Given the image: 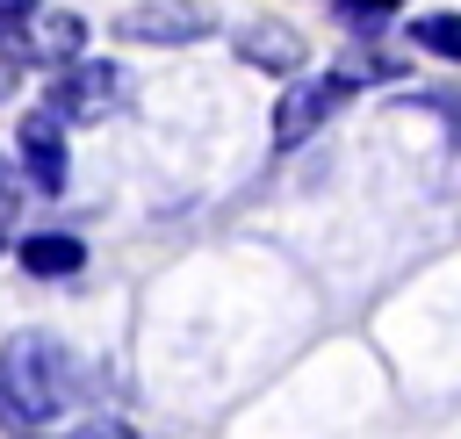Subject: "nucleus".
<instances>
[{
	"instance_id": "7",
	"label": "nucleus",
	"mask_w": 461,
	"mask_h": 439,
	"mask_svg": "<svg viewBox=\"0 0 461 439\" xmlns=\"http://www.w3.org/2000/svg\"><path fill=\"white\" fill-rule=\"evenodd\" d=\"M14 259H22V273H36V281H65V273L86 266V245H79L72 230H36V237L14 245Z\"/></svg>"
},
{
	"instance_id": "13",
	"label": "nucleus",
	"mask_w": 461,
	"mask_h": 439,
	"mask_svg": "<svg viewBox=\"0 0 461 439\" xmlns=\"http://www.w3.org/2000/svg\"><path fill=\"white\" fill-rule=\"evenodd\" d=\"M22 216V180H14V166L0 158V237H7V223Z\"/></svg>"
},
{
	"instance_id": "10",
	"label": "nucleus",
	"mask_w": 461,
	"mask_h": 439,
	"mask_svg": "<svg viewBox=\"0 0 461 439\" xmlns=\"http://www.w3.org/2000/svg\"><path fill=\"white\" fill-rule=\"evenodd\" d=\"M396 72H403V58H389V50H346V58H339V79H346V86L396 79Z\"/></svg>"
},
{
	"instance_id": "2",
	"label": "nucleus",
	"mask_w": 461,
	"mask_h": 439,
	"mask_svg": "<svg viewBox=\"0 0 461 439\" xmlns=\"http://www.w3.org/2000/svg\"><path fill=\"white\" fill-rule=\"evenodd\" d=\"M43 108H58L65 122H101V115H115V108H122V65H108V58H72V65H58Z\"/></svg>"
},
{
	"instance_id": "11",
	"label": "nucleus",
	"mask_w": 461,
	"mask_h": 439,
	"mask_svg": "<svg viewBox=\"0 0 461 439\" xmlns=\"http://www.w3.org/2000/svg\"><path fill=\"white\" fill-rule=\"evenodd\" d=\"M331 7H339V22H353V29H375V22H382V14H396L403 0H331Z\"/></svg>"
},
{
	"instance_id": "4",
	"label": "nucleus",
	"mask_w": 461,
	"mask_h": 439,
	"mask_svg": "<svg viewBox=\"0 0 461 439\" xmlns=\"http://www.w3.org/2000/svg\"><path fill=\"white\" fill-rule=\"evenodd\" d=\"M14 158H22V173H29L36 194H65V173H72V158H65V115L58 108H29L22 130H14Z\"/></svg>"
},
{
	"instance_id": "16",
	"label": "nucleus",
	"mask_w": 461,
	"mask_h": 439,
	"mask_svg": "<svg viewBox=\"0 0 461 439\" xmlns=\"http://www.w3.org/2000/svg\"><path fill=\"white\" fill-rule=\"evenodd\" d=\"M0 245H7V237H0Z\"/></svg>"
},
{
	"instance_id": "6",
	"label": "nucleus",
	"mask_w": 461,
	"mask_h": 439,
	"mask_svg": "<svg viewBox=\"0 0 461 439\" xmlns=\"http://www.w3.org/2000/svg\"><path fill=\"white\" fill-rule=\"evenodd\" d=\"M238 58H245V65H259V72L295 79L310 50H303V36H295L288 22H245V29H238Z\"/></svg>"
},
{
	"instance_id": "5",
	"label": "nucleus",
	"mask_w": 461,
	"mask_h": 439,
	"mask_svg": "<svg viewBox=\"0 0 461 439\" xmlns=\"http://www.w3.org/2000/svg\"><path fill=\"white\" fill-rule=\"evenodd\" d=\"M216 29V14L202 0H137L130 14H115L122 43H202Z\"/></svg>"
},
{
	"instance_id": "8",
	"label": "nucleus",
	"mask_w": 461,
	"mask_h": 439,
	"mask_svg": "<svg viewBox=\"0 0 461 439\" xmlns=\"http://www.w3.org/2000/svg\"><path fill=\"white\" fill-rule=\"evenodd\" d=\"M79 43H86V22H79L72 7H43V14L29 22V58H43L50 72H58V65H72V58H79Z\"/></svg>"
},
{
	"instance_id": "12",
	"label": "nucleus",
	"mask_w": 461,
	"mask_h": 439,
	"mask_svg": "<svg viewBox=\"0 0 461 439\" xmlns=\"http://www.w3.org/2000/svg\"><path fill=\"white\" fill-rule=\"evenodd\" d=\"M22 65H29V43H14V36H0V101L22 86Z\"/></svg>"
},
{
	"instance_id": "3",
	"label": "nucleus",
	"mask_w": 461,
	"mask_h": 439,
	"mask_svg": "<svg viewBox=\"0 0 461 439\" xmlns=\"http://www.w3.org/2000/svg\"><path fill=\"white\" fill-rule=\"evenodd\" d=\"M346 94H353V86H346L339 72H324V79L295 72V79H288V94L274 101V151H295L303 137H317V130L331 122V108H339Z\"/></svg>"
},
{
	"instance_id": "9",
	"label": "nucleus",
	"mask_w": 461,
	"mask_h": 439,
	"mask_svg": "<svg viewBox=\"0 0 461 439\" xmlns=\"http://www.w3.org/2000/svg\"><path fill=\"white\" fill-rule=\"evenodd\" d=\"M411 50H432L447 65H461V14H418L411 22Z\"/></svg>"
},
{
	"instance_id": "1",
	"label": "nucleus",
	"mask_w": 461,
	"mask_h": 439,
	"mask_svg": "<svg viewBox=\"0 0 461 439\" xmlns=\"http://www.w3.org/2000/svg\"><path fill=\"white\" fill-rule=\"evenodd\" d=\"M79 389H86V367H79L58 338L14 331V338L0 345V417H14V425H50V417H65V403H79Z\"/></svg>"
},
{
	"instance_id": "15",
	"label": "nucleus",
	"mask_w": 461,
	"mask_h": 439,
	"mask_svg": "<svg viewBox=\"0 0 461 439\" xmlns=\"http://www.w3.org/2000/svg\"><path fill=\"white\" fill-rule=\"evenodd\" d=\"M72 439H137V432H130L122 417H94V425H79Z\"/></svg>"
},
{
	"instance_id": "14",
	"label": "nucleus",
	"mask_w": 461,
	"mask_h": 439,
	"mask_svg": "<svg viewBox=\"0 0 461 439\" xmlns=\"http://www.w3.org/2000/svg\"><path fill=\"white\" fill-rule=\"evenodd\" d=\"M43 14V0H0V29H29Z\"/></svg>"
}]
</instances>
